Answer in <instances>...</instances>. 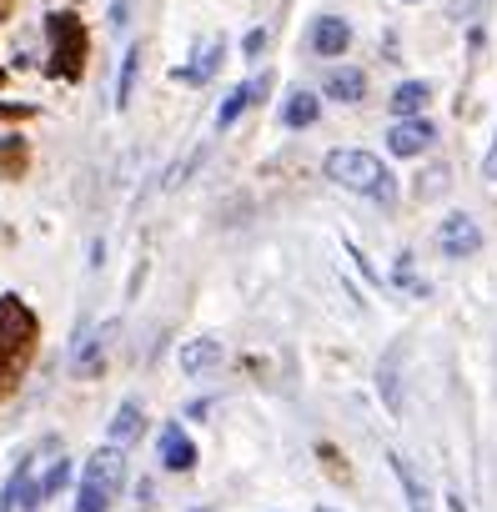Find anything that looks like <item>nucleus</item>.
<instances>
[{
  "label": "nucleus",
  "instance_id": "obj_25",
  "mask_svg": "<svg viewBox=\"0 0 497 512\" xmlns=\"http://www.w3.org/2000/svg\"><path fill=\"white\" fill-rule=\"evenodd\" d=\"M16 11V0H0V16H11Z\"/></svg>",
  "mask_w": 497,
  "mask_h": 512
},
{
  "label": "nucleus",
  "instance_id": "obj_7",
  "mask_svg": "<svg viewBox=\"0 0 497 512\" xmlns=\"http://www.w3.org/2000/svg\"><path fill=\"white\" fill-rule=\"evenodd\" d=\"M352 46V26L342 21V16H322L317 26H312V51L317 56H342Z\"/></svg>",
  "mask_w": 497,
  "mask_h": 512
},
{
  "label": "nucleus",
  "instance_id": "obj_16",
  "mask_svg": "<svg viewBox=\"0 0 497 512\" xmlns=\"http://www.w3.org/2000/svg\"><path fill=\"white\" fill-rule=\"evenodd\" d=\"M432 101V91H427V81H402L397 91H392V111L407 121V116H417L422 106Z\"/></svg>",
  "mask_w": 497,
  "mask_h": 512
},
{
  "label": "nucleus",
  "instance_id": "obj_21",
  "mask_svg": "<svg viewBox=\"0 0 497 512\" xmlns=\"http://www.w3.org/2000/svg\"><path fill=\"white\" fill-rule=\"evenodd\" d=\"M36 106H16V101H0V121H31Z\"/></svg>",
  "mask_w": 497,
  "mask_h": 512
},
{
  "label": "nucleus",
  "instance_id": "obj_4",
  "mask_svg": "<svg viewBox=\"0 0 497 512\" xmlns=\"http://www.w3.org/2000/svg\"><path fill=\"white\" fill-rule=\"evenodd\" d=\"M46 36H51V76L61 81H81L86 71V26L71 11L46 16Z\"/></svg>",
  "mask_w": 497,
  "mask_h": 512
},
{
  "label": "nucleus",
  "instance_id": "obj_18",
  "mask_svg": "<svg viewBox=\"0 0 497 512\" xmlns=\"http://www.w3.org/2000/svg\"><path fill=\"white\" fill-rule=\"evenodd\" d=\"M136 437H141V407L126 402V407L111 417V447H131Z\"/></svg>",
  "mask_w": 497,
  "mask_h": 512
},
{
  "label": "nucleus",
  "instance_id": "obj_1",
  "mask_svg": "<svg viewBox=\"0 0 497 512\" xmlns=\"http://www.w3.org/2000/svg\"><path fill=\"white\" fill-rule=\"evenodd\" d=\"M36 342H41L36 312L21 297H0V402L21 387V377L36 357Z\"/></svg>",
  "mask_w": 497,
  "mask_h": 512
},
{
  "label": "nucleus",
  "instance_id": "obj_13",
  "mask_svg": "<svg viewBox=\"0 0 497 512\" xmlns=\"http://www.w3.org/2000/svg\"><path fill=\"white\" fill-rule=\"evenodd\" d=\"M392 472H397V482H402V497H407V512H432V497H427V487H422V477L392 452Z\"/></svg>",
  "mask_w": 497,
  "mask_h": 512
},
{
  "label": "nucleus",
  "instance_id": "obj_8",
  "mask_svg": "<svg viewBox=\"0 0 497 512\" xmlns=\"http://www.w3.org/2000/svg\"><path fill=\"white\" fill-rule=\"evenodd\" d=\"M161 462H166L171 472H191V467H196V447H191V437H186L176 422L161 427Z\"/></svg>",
  "mask_w": 497,
  "mask_h": 512
},
{
  "label": "nucleus",
  "instance_id": "obj_27",
  "mask_svg": "<svg viewBox=\"0 0 497 512\" xmlns=\"http://www.w3.org/2000/svg\"><path fill=\"white\" fill-rule=\"evenodd\" d=\"M317 512H337V507H317Z\"/></svg>",
  "mask_w": 497,
  "mask_h": 512
},
{
  "label": "nucleus",
  "instance_id": "obj_10",
  "mask_svg": "<svg viewBox=\"0 0 497 512\" xmlns=\"http://www.w3.org/2000/svg\"><path fill=\"white\" fill-rule=\"evenodd\" d=\"M66 477H71V462H66V457H51L46 477H26V497H21V502H26V507H41Z\"/></svg>",
  "mask_w": 497,
  "mask_h": 512
},
{
  "label": "nucleus",
  "instance_id": "obj_15",
  "mask_svg": "<svg viewBox=\"0 0 497 512\" xmlns=\"http://www.w3.org/2000/svg\"><path fill=\"white\" fill-rule=\"evenodd\" d=\"M322 116V101L312 96V91H292V101L282 106V121L292 126V131H302V126H312Z\"/></svg>",
  "mask_w": 497,
  "mask_h": 512
},
{
  "label": "nucleus",
  "instance_id": "obj_5",
  "mask_svg": "<svg viewBox=\"0 0 497 512\" xmlns=\"http://www.w3.org/2000/svg\"><path fill=\"white\" fill-rule=\"evenodd\" d=\"M437 241H442V256L462 262V256H477V246H482V231H477V221H472L467 211H457V216H447V221H442Z\"/></svg>",
  "mask_w": 497,
  "mask_h": 512
},
{
  "label": "nucleus",
  "instance_id": "obj_17",
  "mask_svg": "<svg viewBox=\"0 0 497 512\" xmlns=\"http://www.w3.org/2000/svg\"><path fill=\"white\" fill-rule=\"evenodd\" d=\"M397 362H402V347H392V352L382 357V367H377V387H382V397H387V407H392V412H402V387H397Z\"/></svg>",
  "mask_w": 497,
  "mask_h": 512
},
{
  "label": "nucleus",
  "instance_id": "obj_19",
  "mask_svg": "<svg viewBox=\"0 0 497 512\" xmlns=\"http://www.w3.org/2000/svg\"><path fill=\"white\" fill-rule=\"evenodd\" d=\"M136 71H141V51L131 46V51H126V61H121V76H116V101H121V106H126V101H131V91H136Z\"/></svg>",
  "mask_w": 497,
  "mask_h": 512
},
{
  "label": "nucleus",
  "instance_id": "obj_20",
  "mask_svg": "<svg viewBox=\"0 0 497 512\" xmlns=\"http://www.w3.org/2000/svg\"><path fill=\"white\" fill-rule=\"evenodd\" d=\"M221 51H226V46H221V41H211V46H206V56L186 71V81H211V71L221 66Z\"/></svg>",
  "mask_w": 497,
  "mask_h": 512
},
{
  "label": "nucleus",
  "instance_id": "obj_26",
  "mask_svg": "<svg viewBox=\"0 0 497 512\" xmlns=\"http://www.w3.org/2000/svg\"><path fill=\"white\" fill-rule=\"evenodd\" d=\"M0 86H6V66H0Z\"/></svg>",
  "mask_w": 497,
  "mask_h": 512
},
{
  "label": "nucleus",
  "instance_id": "obj_2",
  "mask_svg": "<svg viewBox=\"0 0 497 512\" xmlns=\"http://www.w3.org/2000/svg\"><path fill=\"white\" fill-rule=\"evenodd\" d=\"M322 171H327L337 186L357 191V196H372V201H382V206L397 201V181H392V171H387L372 151H352V146L327 151V166H322Z\"/></svg>",
  "mask_w": 497,
  "mask_h": 512
},
{
  "label": "nucleus",
  "instance_id": "obj_3",
  "mask_svg": "<svg viewBox=\"0 0 497 512\" xmlns=\"http://www.w3.org/2000/svg\"><path fill=\"white\" fill-rule=\"evenodd\" d=\"M121 482H126V447H101L91 452L86 472H81V497H76V512H106L116 497H121Z\"/></svg>",
  "mask_w": 497,
  "mask_h": 512
},
{
  "label": "nucleus",
  "instance_id": "obj_9",
  "mask_svg": "<svg viewBox=\"0 0 497 512\" xmlns=\"http://www.w3.org/2000/svg\"><path fill=\"white\" fill-rule=\"evenodd\" d=\"M211 367H221V342L196 337V342L181 347V372H186V377H201V372H211Z\"/></svg>",
  "mask_w": 497,
  "mask_h": 512
},
{
  "label": "nucleus",
  "instance_id": "obj_22",
  "mask_svg": "<svg viewBox=\"0 0 497 512\" xmlns=\"http://www.w3.org/2000/svg\"><path fill=\"white\" fill-rule=\"evenodd\" d=\"M482 6H487V0H452V16H457V21H472Z\"/></svg>",
  "mask_w": 497,
  "mask_h": 512
},
{
  "label": "nucleus",
  "instance_id": "obj_14",
  "mask_svg": "<svg viewBox=\"0 0 497 512\" xmlns=\"http://www.w3.org/2000/svg\"><path fill=\"white\" fill-rule=\"evenodd\" d=\"M362 91H367V76L352 71V66H342V71L327 76V96H332V101H347V106H352V101H362Z\"/></svg>",
  "mask_w": 497,
  "mask_h": 512
},
{
  "label": "nucleus",
  "instance_id": "obj_24",
  "mask_svg": "<svg viewBox=\"0 0 497 512\" xmlns=\"http://www.w3.org/2000/svg\"><path fill=\"white\" fill-rule=\"evenodd\" d=\"M482 171L497 181V136H492V151H487V161H482Z\"/></svg>",
  "mask_w": 497,
  "mask_h": 512
},
{
  "label": "nucleus",
  "instance_id": "obj_12",
  "mask_svg": "<svg viewBox=\"0 0 497 512\" xmlns=\"http://www.w3.org/2000/svg\"><path fill=\"white\" fill-rule=\"evenodd\" d=\"M26 171H31V141L26 136H6V141H0V176L21 181Z\"/></svg>",
  "mask_w": 497,
  "mask_h": 512
},
{
  "label": "nucleus",
  "instance_id": "obj_11",
  "mask_svg": "<svg viewBox=\"0 0 497 512\" xmlns=\"http://www.w3.org/2000/svg\"><path fill=\"white\" fill-rule=\"evenodd\" d=\"M267 86H272V76H262V81H252V86H236L231 96H226V106L216 111V126H231L246 106H252V101H262L267 96Z\"/></svg>",
  "mask_w": 497,
  "mask_h": 512
},
{
  "label": "nucleus",
  "instance_id": "obj_23",
  "mask_svg": "<svg viewBox=\"0 0 497 512\" xmlns=\"http://www.w3.org/2000/svg\"><path fill=\"white\" fill-rule=\"evenodd\" d=\"M262 46H267V31H252V36H246V41H241V51H246V56H257Z\"/></svg>",
  "mask_w": 497,
  "mask_h": 512
},
{
  "label": "nucleus",
  "instance_id": "obj_6",
  "mask_svg": "<svg viewBox=\"0 0 497 512\" xmlns=\"http://www.w3.org/2000/svg\"><path fill=\"white\" fill-rule=\"evenodd\" d=\"M432 136H437V131H432L427 121H412V116H407V121H397V126L387 131V146H392L397 156H422V151L432 146Z\"/></svg>",
  "mask_w": 497,
  "mask_h": 512
}]
</instances>
